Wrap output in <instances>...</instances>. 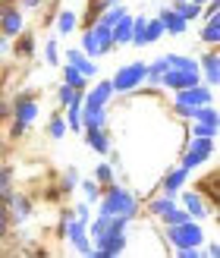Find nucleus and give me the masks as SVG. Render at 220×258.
Segmentation results:
<instances>
[{"instance_id":"f257e3e1","label":"nucleus","mask_w":220,"mask_h":258,"mask_svg":"<svg viewBox=\"0 0 220 258\" xmlns=\"http://www.w3.org/2000/svg\"><path fill=\"white\" fill-rule=\"evenodd\" d=\"M98 214H107V217H126V221H135L141 214V199L135 196L132 189H126L120 183H110L101 189V199H98Z\"/></svg>"},{"instance_id":"f03ea898","label":"nucleus","mask_w":220,"mask_h":258,"mask_svg":"<svg viewBox=\"0 0 220 258\" xmlns=\"http://www.w3.org/2000/svg\"><path fill=\"white\" fill-rule=\"evenodd\" d=\"M164 57H167V73L161 79V88L179 92V88H189V85L201 82L198 57H189V54H164Z\"/></svg>"},{"instance_id":"7ed1b4c3","label":"nucleus","mask_w":220,"mask_h":258,"mask_svg":"<svg viewBox=\"0 0 220 258\" xmlns=\"http://www.w3.org/2000/svg\"><path fill=\"white\" fill-rule=\"evenodd\" d=\"M38 113H41V104H38L35 95H16V101L10 104V136L19 139L32 129V123L38 120Z\"/></svg>"},{"instance_id":"20e7f679","label":"nucleus","mask_w":220,"mask_h":258,"mask_svg":"<svg viewBox=\"0 0 220 258\" xmlns=\"http://www.w3.org/2000/svg\"><path fill=\"white\" fill-rule=\"evenodd\" d=\"M214 148H217V139H201V136H189L183 142V148H179V167H186V170H198L204 167L211 158H214Z\"/></svg>"},{"instance_id":"39448f33","label":"nucleus","mask_w":220,"mask_h":258,"mask_svg":"<svg viewBox=\"0 0 220 258\" xmlns=\"http://www.w3.org/2000/svg\"><path fill=\"white\" fill-rule=\"evenodd\" d=\"M110 85H113L116 95H132L138 88H145V60L123 63V67L110 76Z\"/></svg>"},{"instance_id":"423d86ee","label":"nucleus","mask_w":220,"mask_h":258,"mask_svg":"<svg viewBox=\"0 0 220 258\" xmlns=\"http://www.w3.org/2000/svg\"><path fill=\"white\" fill-rule=\"evenodd\" d=\"M164 236L173 249L179 246H195L201 249L204 246V227L201 221H186V224H176V227H164Z\"/></svg>"},{"instance_id":"0eeeda50","label":"nucleus","mask_w":220,"mask_h":258,"mask_svg":"<svg viewBox=\"0 0 220 258\" xmlns=\"http://www.w3.org/2000/svg\"><path fill=\"white\" fill-rule=\"evenodd\" d=\"M63 242L69 246L72 255H92V239H88V221H82V217H76L69 211V221H66V236H63Z\"/></svg>"},{"instance_id":"6e6552de","label":"nucleus","mask_w":220,"mask_h":258,"mask_svg":"<svg viewBox=\"0 0 220 258\" xmlns=\"http://www.w3.org/2000/svg\"><path fill=\"white\" fill-rule=\"evenodd\" d=\"M214 101H217V88L204 85V82H195L189 88L173 92V104H179V107H204V104H214Z\"/></svg>"},{"instance_id":"1a4fd4ad","label":"nucleus","mask_w":220,"mask_h":258,"mask_svg":"<svg viewBox=\"0 0 220 258\" xmlns=\"http://www.w3.org/2000/svg\"><path fill=\"white\" fill-rule=\"evenodd\" d=\"M176 202L189 211L192 221H208V217H214V211H217V205H211L198 189H186V192L179 189V192H176Z\"/></svg>"},{"instance_id":"9d476101","label":"nucleus","mask_w":220,"mask_h":258,"mask_svg":"<svg viewBox=\"0 0 220 258\" xmlns=\"http://www.w3.org/2000/svg\"><path fill=\"white\" fill-rule=\"evenodd\" d=\"M19 32H25V10L16 0H7V4H0V35L13 41Z\"/></svg>"},{"instance_id":"9b49d317","label":"nucleus","mask_w":220,"mask_h":258,"mask_svg":"<svg viewBox=\"0 0 220 258\" xmlns=\"http://www.w3.org/2000/svg\"><path fill=\"white\" fill-rule=\"evenodd\" d=\"M0 202H4V208H7V214H10V224H13V227H22V224L32 217V199L22 196V192H16V189L4 192V196H0Z\"/></svg>"},{"instance_id":"f8f14e48","label":"nucleus","mask_w":220,"mask_h":258,"mask_svg":"<svg viewBox=\"0 0 220 258\" xmlns=\"http://www.w3.org/2000/svg\"><path fill=\"white\" fill-rule=\"evenodd\" d=\"M198 70H201V82L217 88L220 85V50L217 47H208L198 54Z\"/></svg>"},{"instance_id":"ddd939ff","label":"nucleus","mask_w":220,"mask_h":258,"mask_svg":"<svg viewBox=\"0 0 220 258\" xmlns=\"http://www.w3.org/2000/svg\"><path fill=\"white\" fill-rule=\"evenodd\" d=\"M113 85L110 79H98L95 85H88L85 92H82V107H107L110 101H113Z\"/></svg>"},{"instance_id":"4468645a","label":"nucleus","mask_w":220,"mask_h":258,"mask_svg":"<svg viewBox=\"0 0 220 258\" xmlns=\"http://www.w3.org/2000/svg\"><path fill=\"white\" fill-rule=\"evenodd\" d=\"M63 60H66L69 67H76V70H79V73L85 76V79H92V82L98 79V73H101V70H98V60H92V57H88L82 47H66Z\"/></svg>"},{"instance_id":"2eb2a0df","label":"nucleus","mask_w":220,"mask_h":258,"mask_svg":"<svg viewBox=\"0 0 220 258\" xmlns=\"http://www.w3.org/2000/svg\"><path fill=\"white\" fill-rule=\"evenodd\" d=\"M82 136H85V145L92 148L95 154H107L113 145H110V133H107V126H95V129H82Z\"/></svg>"},{"instance_id":"dca6fc26","label":"nucleus","mask_w":220,"mask_h":258,"mask_svg":"<svg viewBox=\"0 0 220 258\" xmlns=\"http://www.w3.org/2000/svg\"><path fill=\"white\" fill-rule=\"evenodd\" d=\"M186 179H189V170L176 164V167H170V170L164 173V179H161V192H167V196H176V192L186 186Z\"/></svg>"},{"instance_id":"f3484780","label":"nucleus","mask_w":220,"mask_h":258,"mask_svg":"<svg viewBox=\"0 0 220 258\" xmlns=\"http://www.w3.org/2000/svg\"><path fill=\"white\" fill-rule=\"evenodd\" d=\"M35 50H38V44H35V35H32V32H19V35L10 41V54H16L19 60H32Z\"/></svg>"},{"instance_id":"a211bd4d","label":"nucleus","mask_w":220,"mask_h":258,"mask_svg":"<svg viewBox=\"0 0 220 258\" xmlns=\"http://www.w3.org/2000/svg\"><path fill=\"white\" fill-rule=\"evenodd\" d=\"M158 16H161V22H164V35H183V32L189 29V22L179 16L176 10H170V7H164Z\"/></svg>"},{"instance_id":"6ab92c4d","label":"nucleus","mask_w":220,"mask_h":258,"mask_svg":"<svg viewBox=\"0 0 220 258\" xmlns=\"http://www.w3.org/2000/svg\"><path fill=\"white\" fill-rule=\"evenodd\" d=\"M110 32H113V44H116V47H126L129 38H132V13L126 10L123 16H120V22L110 25Z\"/></svg>"},{"instance_id":"aec40b11","label":"nucleus","mask_w":220,"mask_h":258,"mask_svg":"<svg viewBox=\"0 0 220 258\" xmlns=\"http://www.w3.org/2000/svg\"><path fill=\"white\" fill-rule=\"evenodd\" d=\"M176 205H179L176 196H167V192H161V196L148 199V217H158V221H161V217L170 211V208H176Z\"/></svg>"},{"instance_id":"412c9836","label":"nucleus","mask_w":220,"mask_h":258,"mask_svg":"<svg viewBox=\"0 0 220 258\" xmlns=\"http://www.w3.org/2000/svg\"><path fill=\"white\" fill-rule=\"evenodd\" d=\"M54 25H57V35H72L76 29H79V13L69 10V7H63V10L57 13Z\"/></svg>"},{"instance_id":"4be33fe9","label":"nucleus","mask_w":220,"mask_h":258,"mask_svg":"<svg viewBox=\"0 0 220 258\" xmlns=\"http://www.w3.org/2000/svg\"><path fill=\"white\" fill-rule=\"evenodd\" d=\"M92 32H95V41H98L101 57H104V54H113V50H116V44H113V32H110V25L92 22Z\"/></svg>"},{"instance_id":"5701e85b","label":"nucleus","mask_w":220,"mask_h":258,"mask_svg":"<svg viewBox=\"0 0 220 258\" xmlns=\"http://www.w3.org/2000/svg\"><path fill=\"white\" fill-rule=\"evenodd\" d=\"M164 73H167V57H158V60L145 63V85L148 88H161Z\"/></svg>"},{"instance_id":"b1692460","label":"nucleus","mask_w":220,"mask_h":258,"mask_svg":"<svg viewBox=\"0 0 220 258\" xmlns=\"http://www.w3.org/2000/svg\"><path fill=\"white\" fill-rule=\"evenodd\" d=\"M198 38H201V44L217 47V44H220V16H208V19H204Z\"/></svg>"},{"instance_id":"393cba45","label":"nucleus","mask_w":220,"mask_h":258,"mask_svg":"<svg viewBox=\"0 0 220 258\" xmlns=\"http://www.w3.org/2000/svg\"><path fill=\"white\" fill-rule=\"evenodd\" d=\"M107 107H82V129H95V126H107Z\"/></svg>"},{"instance_id":"a878e982","label":"nucleus","mask_w":220,"mask_h":258,"mask_svg":"<svg viewBox=\"0 0 220 258\" xmlns=\"http://www.w3.org/2000/svg\"><path fill=\"white\" fill-rule=\"evenodd\" d=\"M57 104L60 107H82V92L79 88H72V85H60L57 88Z\"/></svg>"},{"instance_id":"bb28decb","label":"nucleus","mask_w":220,"mask_h":258,"mask_svg":"<svg viewBox=\"0 0 220 258\" xmlns=\"http://www.w3.org/2000/svg\"><path fill=\"white\" fill-rule=\"evenodd\" d=\"M63 85H72V88H79V92H85V88L92 85V79H85V76L76 70V67L63 63Z\"/></svg>"},{"instance_id":"cd10ccee","label":"nucleus","mask_w":220,"mask_h":258,"mask_svg":"<svg viewBox=\"0 0 220 258\" xmlns=\"http://www.w3.org/2000/svg\"><path fill=\"white\" fill-rule=\"evenodd\" d=\"M170 10H176L179 16H183L186 22H195V19H201V7H195L192 0H173L170 4Z\"/></svg>"},{"instance_id":"c85d7f7f","label":"nucleus","mask_w":220,"mask_h":258,"mask_svg":"<svg viewBox=\"0 0 220 258\" xmlns=\"http://www.w3.org/2000/svg\"><path fill=\"white\" fill-rule=\"evenodd\" d=\"M161 38H164V22H161V16L145 19V47L148 44H158Z\"/></svg>"},{"instance_id":"c756f323","label":"nucleus","mask_w":220,"mask_h":258,"mask_svg":"<svg viewBox=\"0 0 220 258\" xmlns=\"http://www.w3.org/2000/svg\"><path fill=\"white\" fill-rule=\"evenodd\" d=\"M79 47L85 50L92 60H101V50H98V41H95V32H92V25H85L82 29V38H79Z\"/></svg>"},{"instance_id":"7c9ffc66","label":"nucleus","mask_w":220,"mask_h":258,"mask_svg":"<svg viewBox=\"0 0 220 258\" xmlns=\"http://www.w3.org/2000/svg\"><path fill=\"white\" fill-rule=\"evenodd\" d=\"M79 167H69V170H63V176H60V196H69V192H76L79 189Z\"/></svg>"},{"instance_id":"2f4dec72","label":"nucleus","mask_w":220,"mask_h":258,"mask_svg":"<svg viewBox=\"0 0 220 258\" xmlns=\"http://www.w3.org/2000/svg\"><path fill=\"white\" fill-rule=\"evenodd\" d=\"M92 179L104 189V186H110V183H116V173H113V164L107 161V164H98L95 167V173H92Z\"/></svg>"},{"instance_id":"473e14b6","label":"nucleus","mask_w":220,"mask_h":258,"mask_svg":"<svg viewBox=\"0 0 220 258\" xmlns=\"http://www.w3.org/2000/svg\"><path fill=\"white\" fill-rule=\"evenodd\" d=\"M192 120H198V123H220V113H217L214 104H204V107H192Z\"/></svg>"},{"instance_id":"72a5a7b5","label":"nucleus","mask_w":220,"mask_h":258,"mask_svg":"<svg viewBox=\"0 0 220 258\" xmlns=\"http://www.w3.org/2000/svg\"><path fill=\"white\" fill-rule=\"evenodd\" d=\"M217 129H220V123H198V120H192V123H189V136L217 139Z\"/></svg>"},{"instance_id":"f704fd0d","label":"nucleus","mask_w":220,"mask_h":258,"mask_svg":"<svg viewBox=\"0 0 220 258\" xmlns=\"http://www.w3.org/2000/svg\"><path fill=\"white\" fill-rule=\"evenodd\" d=\"M63 120H66L69 133H82V107H63Z\"/></svg>"},{"instance_id":"c9c22d12","label":"nucleus","mask_w":220,"mask_h":258,"mask_svg":"<svg viewBox=\"0 0 220 258\" xmlns=\"http://www.w3.org/2000/svg\"><path fill=\"white\" fill-rule=\"evenodd\" d=\"M66 133H69V129H66V120H63V113H54V117L47 120V136L54 139V142H60Z\"/></svg>"},{"instance_id":"e433bc0d","label":"nucleus","mask_w":220,"mask_h":258,"mask_svg":"<svg viewBox=\"0 0 220 258\" xmlns=\"http://www.w3.org/2000/svg\"><path fill=\"white\" fill-rule=\"evenodd\" d=\"M217 179H220V176H217V173H211V176H208V179H204V183L198 186V192H201V196L208 199L211 205H217V202H220V189H217Z\"/></svg>"},{"instance_id":"4c0bfd02","label":"nucleus","mask_w":220,"mask_h":258,"mask_svg":"<svg viewBox=\"0 0 220 258\" xmlns=\"http://www.w3.org/2000/svg\"><path fill=\"white\" fill-rule=\"evenodd\" d=\"M145 19L148 16H132V38H129L132 47H145Z\"/></svg>"},{"instance_id":"58836bf2","label":"nucleus","mask_w":220,"mask_h":258,"mask_svg":"<svg viewBox=\"0 0 220 258\" xmlns=\"http://www.w3.org/2000/svg\"><path fill=\"white\" fill-rule=\"evenodd\" d=\"M79 192L85 196L88 205H98V199H101V186L95 183V179H79Z\"/></svg>"},{"instance_id":"ea45409f","label":"nucleus","mask_w":220,"mask_h":258,"mask_svg":"<svg viewBox=\"0 0 220 258\" xmlns=\"http://www.w3.org/2000/svg\"><path fill=\"white\" fill-rule=\"evenodd\" d=\"M44 63L47 67H60V44H57V38H47V44H44Z\"/></svg>"},{"instance_id":"a19ab883","label":"nucleus","mask_w":220,"mask_h":258,"mask_svg":"<svg viewBox=\"0 0 220 258\" xmlns=\"http://www.w3.org/2000/svg\"><path fill=\"white\" fill-rule=\"evenodd\" d=\"M13 189V170L7 164H0V196H4V192H10Z\"/></svg>"},{"instance_id":"79ce46f5","label":"nucleus","mask_w":220,"mask_h":258,"mask_svg":"<svg viewBox=\"0 0 220 258\" xmlns=\"http://www.w3.org/2000/svg\"><path fill=\"white\" fill-rule=\"evenodd\" d=\"M173 255L176 258H204V252L195 246H179V249H173Z\"/></svg>"},{"instance_id":"37998d69","label":"nucleus","mask_w":220,"mask_h":258,"mask_svg":"<svg viewBox=\"0 0 220 258\" xmlns=\"http://www.w3.org/2000/svg\"><path fill=\"white\" fill-rule=\"evenodd\" d=\"M10 230H13L10 214H7V208H4V202H0V239H7V236H10Z\"/></svg>"},{"instance_id":"c03bdc74","label":"nucleus","mask_w":220,"mask_h":258,"mask_svg":"<svg viewBox=\"0 0 220 258\" xmlns=\"http://www.w3.org/2000/svg\"><path fill=\"white\" fill-rule=\"evenodd\" d=\"M72 214L82 217V221H92V205H88V202H76L72 205Z\"/></svg>"},{"instance_id":"a18cd8bd","label":"nucleus","mask_w":220,"mask_h":258,"mask_svg":"<svg viewBox=\"0 0 220 258\" xmlns=\"http://www.w3.org/2000/svg\"><path fill=\"white\" fill-rule=\"evenodd\" d=\"M16 4H19L25 13H35V10H41V7H44V0H16Z\"/></svg>"},{"instance_id":"49530a36","label":"nucleus","mask_w":220,"mask_h":258,"mask_svg":"<svg viewBox=\"0 0 220 258\" xmlns=\"http://www.w3.org/2000/svg\"><path fill=\"white\" fill-rule=\"evenodd\" d=\"M201 252L208 258H220V242H208V246H201Z\"/></svg>"},{"instance_id":"de8ad7c7","label":"nucleus","mask_w":220,"mask_h":258,"mask_svg":"<svg viewBox=\"0 0 220 258\" xmlns=\"http://www.w3.org/2000/svg\"><path fill=\"white\" fill-rule=\"evenodd\" d=\"M7 120H10V101L0 98V123H7Z\"/></svg>"},{"instance_id":"09e8293b","label":"nucleus","mask_w":220,"mask_h":258,"mask_svg":"<svg viewBox=\"0 0 220 258\" xmlns=\"http://www.w3.org/2000/svg\"><path fill=\"white\" fill-rule=\"evenodd\" d=\"M10 54V38H4V35H0V60H4Z\"/></svg>"},{"instance_id":"8fccbe9b","label":"nucleus","mask_w":220,"mask_h":258,"mask_svg":"<svg viewBox=\"0 0 220 258\" xmlns=\"http://www.w3.org/2000/svg\"><path fill=\"white\" fill-rule=\"evenodd\" d=\"M192 4H195V7H204V4H208V0H192Z\"/></svg>"},{"instance_id":"3c124183","label":"nucleus","mask_w":220,"mask_h":258,"mask_svg":"<svg viewBox=\"0 0 220 258\" xmlns=\"http://www.w3.org/2000/svg\"><path fill=\"white\" fill-rule=\"evenodd\" d=\"M0 4H7V0H0Z\"/></svg>"},{"instance_id":"603ef678","label":"nucleus","mask_w":220,"mask_h":258,"mask_svg":"<svg viewBox=\"0 0 220 258\" xmlns=\"http://www.w3.org/2000/svg\"><path fill=\"white\" fill-rule=\"evenodd\" d=\"M0 73H4V70H0Z\"/></svg>"}]
</instances>
